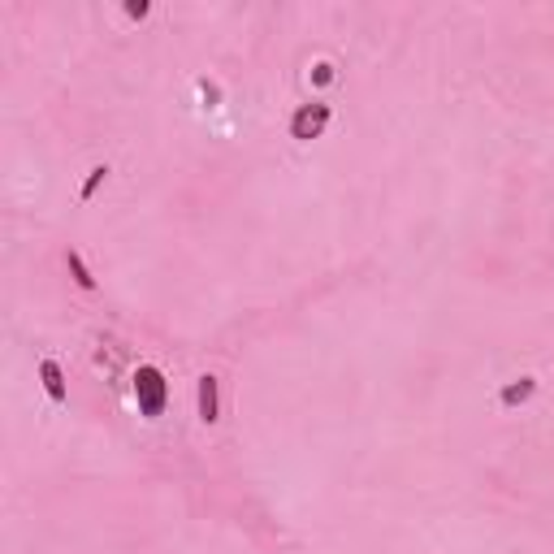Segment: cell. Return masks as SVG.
Instances as JSON below:
<instances>
[{
    "label": "cell",
    "mask_w": 554,
    "mask_h": 554,
    "mask_svg": "<svg viewBox=\"0 0 554 554\" xmlns=\"http://www.w3.org/2000/svg\"><path fill=\"white\" fill-rule=\"evenodd\" d=\"M135 403L143 420H157L165 416V403H169V381L157 364H138L135 368Z\"/></svg>",
    "instance_id": "obj_1"
},
{
    "label": "cell",
    "mask_w": 554,
    "mask_h": 554,
    "mask_svg": "<svg viewBox=\"0 0 554 554\" xmlns=\"http://www.w3.org/2000/svg\"><path fill=\"white\" fill-rule=\"evenodd\" d=\"M330 104L325 100H308V104H299L295 113H291V138L299 143H312V138L325 135V126H330Z\"/></svg>",
    "instance_id": "obj_2"
},
{
    "label": "cell",
    "mask_w": 554,
    "mask_h": 554,
    "mask_svg": "<svg viewBox=\"0 0 554 554\" xmlns=\"http://www.w3.org/2000/svg\"><path fill=\"white\" fill-rule=\"evenodd\" d=\"M217 377L213 373H204L199 377V386H196V398H199V420L204 425H217L221 420V395H217Z\"/></svg>",
    "instance_id": "obj_3"
},
{
    "label": "cell",
    "mask_w": 554,
    "mask_h": 554,
    "mask_svg": "<svg viewBox=\"0 0 554 554\" xmlns=\"http://www.w3.org/2000/svg\"><path fill=\"white\" fill-rule=\"evenodd\" d=\"M40 381H43V395L53 398V403H65L70 390H65V373H61L57 359H40Z\"/></svg>",
    "instance_id": "obj_4"
},
{
    "label": "cell",
    "mask_w": 554,
    "mask_h": 554,
    "mask_svg": "<svg viewBox=\"0 0 554 554\" xmlns=\"http://www.w3.org/2000/svg\"><path fill=\"white\" fill-rule=\"evenodd\" d=\"M533 395H537V377H520V381H507V386H502L498 403H502V407H520V403H529Z\"/></svg>",
    "instance_id": "obj_5"
},
{
    "label": "cell",
    "mask_w": 554,
    "mask_h": 554,
    "mask_svg": "<svg viewBox=\"0 0 554 554\" xmlns=\"http://www.w3.org/2000/svg\"><path fill=\"white\" fill-rule=\"evenodd\" d=\"M65 269H70V277L79 282L82 291H96V277H91V269H87V260L79 252H65Z\"/></svg>",
    "instance_id": "obj_6"
},
{
    "label": "cell",
    "mask_w": 554,
    "mask_h": 554,
    "mask_svg": "<svg viewBox=\"0 0 554 554\" xmlns=\"http://www.w3.org/2000/svg\"><path fill=\"white\" fill-rule=\"evenodd\" d=\"M109 178V165H96L91 174H87V182H82V191H79V199H91L100 191V182Z\"/></svg>",
    "instance_id": "obj_7"
},
{
    "label": "cell",
    "mask_w": 554,
    "mask_h": 554,
    "mask_svg": "<svg viewBox=\"0 0 554 554\" xmlns=\"http://www.w3.org/2000/svg\"><path fill=\"white\" fill-rule=\"evenodd\" d=\"M312 82H317V87H330V82H334V65H330V61H317V65H312Z\"/></svg>",
    "instance_id": "obj_8"
},
{
    "label": "cell",
    "mask_w": 554,
    "mask_h": 554,
    "mask_svg": "<svg viewBox=\"0 0 554 554\" xmlns=\"http://www.w3.org/2000/svg\"><path fill=\"white\" fill-rule=\"evenodd\" d=\"M148 9H152L148 0H130V5H126V14H130V18H148Z\"/></svg>",
    "instance_id": "obj_9"
}]
</instances>
